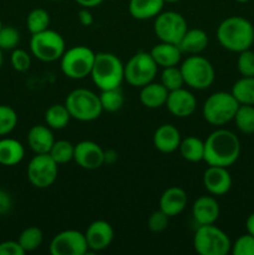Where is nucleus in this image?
I'll return each mask as SVG.
<instances>
[{
	"mask_svg": "<svg viewBox=\"0 0 254 255\" xmlns=\"http://www.w3.org/2000/svg\"><path fill=\"white\" fill-rule=\"evenodd\" d=\"M241 141L234 132L218 128L204 141V159L208 166H233L241 156Z\"/></svg>",
	"mask_w": 254,
	"mask_h": 255,
	"instance_id": "nucleus-1",
	"label": "nucleus"
},
{
	"mask_svg": "<svg viewBox=\"0 0 254 255\" xmlns=\"http://www.w3.org/2000/svg\"><path fill=\"white\" fill-rule=\"evenodd\" d=\"M217 39L223 49L242 52L254 44V26L243 16H229L217 27Z\"/></svg>",
	"mask_w": 254,
	"mask_h": 255,
	"instance_id": "nucleus-2",
	"label": "nucleus"
},
{
	"mask_svg": "<svg viewBox=\"0 0 254 255\" xmlns=\"http://www.w3.org/2000/svg\"><path fill=\"white\" fill-rule=\"evenodd\" d=\"M90 76L101 91L116 89L125 80V65L115 54L97 52Z\"/></svg>",
	"mask_w": 254,
	"mask_h": 255,
	"instance_id": "nucleus-3",
	"label": "nucleus"
},
{
	"mask_svg": "<svg viewBox=\"0 0 254 255\" xmlns=\"http://www.w3.org/2000/svg\"><path fill=\"white\" fill-rule=\"evenodd\" d=\"M65 106L71 119L81 122H91L104 112L99 95L87 89H75L67 95Z\"/></svg>",
	"mask_w": 254,
	"mask_h": 255,
	"instance_id": "nucleus-4",
	"label": "nucleus"
},
{
	"mask_svg": "<svg viewBox=\"0 0 254 255\" xmlns=\"http://www.w3.org/2000/svg\"><path fill=\"white\" fill-rule=\"evenodd\" d=\"M239 107V102L232 92L218 91L208 96L202 107L203 119L213 126H224L233 121Z\"/></svg>",
	"mask_w": 254,
	"mask_h": 255,
	"instance_id": "nucleus-5",
	"label": "nucleus"
},
{
	"mask_svg": "<svg viewBox=\"0 0 254 255\" xmlns=\"http://www.w3.org/2000/svg\"><path fill=\"white\" fill-rule=\"evenodd\" d=\"M193 247L199 255H227L231 252L232 242L221 228L214 224H206L197 228Z\"/></svg>",
	"mask_w": 254,
	"mask_h": 255,
	"instance_id": "nucleus-6",
	"label": "nucleus"
},
{
	"mask_svg": "<svg viewBox=\"0 0 254 255\" xmlns=\"http://www.w3.org/2000/svg\"><path fill=\"white\" fill-rule=\"evenodd\" d=\"M184 85L193 90H206L216 79V70L212 62L201 55H189L181 65Z\"/></svg>",
	"mask_w": 254,
	"mask_h": 255,
	"instance_id": "nucleus-7",
	"label": "nucleus"
},
{
	"mask_svg": "<svg viewBox=\"0 0 254 255\" xmlns=\"http://www.w3.org/2000/svg\"><path fill=\"white\" fill-rule=\"evenodd\" d=\"M95 54L90 47L79 45L67 49L60 59L62 74L71 80H82L90 76L95 62Z\"/></svg>",
	"mask_w": 254,
	"mask_h": 255,
	"instance_id": "nucleus-8",
	"label": "nucleus"
},
{
	"mask_svg": "<svg viewBox=\"0 0 254 255\" xmlns=\"http://www.w3.org/2000/svg\"><path fill=\"white\" fill-rule=\"evenodd\" d=\"M30 51L34 57L42 62H55L61 59L66 51V44L61 34L51 29H46L37 34H32L30 39Z\"/></svg>",
	"mask_w": 254,
	"mask_h": 255,
	"instance_id": "nucleus-9",
	"label": "nucleus"
},
{
	"mask_svg": "<svg viewBox=\"0 0 254 255\" xmlns=\"http://www.w3.org/2000/svg\"><path fill=\"white\" fill-rule=\"evenodd\" d=\"M158 66L152 59L151 54L138 51L129 57L125 65V80L133 87H143L154 80Z\"/></svg>",
	"mask_w": 254,
	"mask_h": 255,
	"instance_id": "nucleus-10",
	"label": "nucleus"
},
{
	"mask_svg": "<svg viewBox=\"0 0 254 255\" xmlns=\"http://www.w3.org/2000/svg\"><path fill=\"white\" fill-rule=\"evenodd\" d=\"M187 30L186 19L177 11H161L154 17L153 31L159 41L178 45Z\"/></svg>",
	"mask_w": 254,
	"mask_h": 255,
	"instance_id": "nucleus-11",
	"label": "nucleus"
},
{
	"mask_svg": "<svg viewBox=\"0 0 254 255\" xmlns=\"http://www.w3.org/2000/svg\"><path fill=\"white\" fill-rule=\"evenodd\" d=\"M59 173V164L52 159L49 153L35 154L26 168L27 179L39 189L49 188L55 183Z\"/></svg>",
	"mask_w": 254,
	"mask_h": 255,
	"instance_id": "nucleus-12",
	"label": "nucleus"
},
{
	"mask_svg": "<svg viewBox=\"0 0 254 255\" xmlns=\"http://www.w3.org/2000/svg\"><path fill=\"white\" fill-rule=\"evenodd\" d=\"M49 251L52 255H85L89 252L85 233L67 229L57 233L51 239Z\"/></svg>",
	"mask_w": 254,
	"mask_h": 255,
	"instance_id": "nucleus-13",
	"label": "nucleus"
},
{
	"mask_svg": "<svg viewBox=\"0 0 254 255\" xmlns=\"http://www.w3.org/2000/svg\"><path fill=\"white\" fill-rule=\"evenodd\" d=\"M74 161L87 171L100 168L105 163V151L94 141H81L75 144Z\"/></svg>",
	"mask_w": 254,
	"mask_h": 255,
	"instance_id": "nucleus-14",
	"label": "nucleus"
},
{
	"mask_svg": "<svg viewBox=\"0 0 254 255\" xmlns=\"http://www.w3.org/2000/svg\"><path fill=\"white\" fill-rule=\"evenodd\" d=\"M164 106L169 114L178 119H186L194 114L197 109V99L191 91L184 87L168 92V97Z\"/></svg>",
	"mask_w": 254,
	"mask_h": 255,
	"instance_id": "nucleus-15",
	"label": "nucleus"
},
{
	"mask_svg": "<svg viewBox=\"0 0 254 255\" xmlns=\"http://www.w3.org/2000/svg\"><path fill=\"white\" fill-rule=\"evenodd\" d=\"M85 238H86L89 251L101 252L105 251L111 246L114 241V228L111 224L106 221H95L87 227L85 232Z\"/></svg>",
	"mask_w": 254,
	"mask_h": 255,
	"instance_id": "nucleus-16",
	"label": "nucleus"
},
{
	"mask_svg": "<svg viewBox=\"0 0 254 255\" xmlns=\"http://www.w3.org/2000/svg\"><path fill=\"white\" fill-rule=\"evenodd\" d=\"M232 176L228 168L208 166L203 173V186L212 196H224L232 188Z\"/></svg>",
	"mask_w": 254,
	"mask_h": 255,
	"instance_id": "nucleus-17",
	"label": "nucleus"
},
{
	"mask_svg": "<svg viewBox=\"0 0 254 255\" xmlns=\"http://www.w3.org/2000/svg\"><path fill=\"white\" fill-rule=\"evenodd\" d=\"M221 208L213 196H202L192 206V217L198 226L214 224L219 218Z\"/></svg>",
	"mask_w": 254,
	"mask_h": 255,
	"instance_id": "nucleus-18",
	"label": "nucleus"
},
{
	"mask_svg": "<svg viewBox=\"0 0 254 255\" xmlns=\"http://www.w3.org/2000/svg\"><path fill=\"white\" fill-rule=\"evenodd\" d=\"M188 203L187 192L181 187H169L162 193L159 198V209L169 218L181 214Z\"/></svg>",
	"mask_w": 254,
	"mask_h": 255,
	"instance_id": "nucleus-19",
	"label": "nucleus"
},
{
	"mask_svg": "<svg viewBox=\"0 0 254 255\" xmlns=\"http://www.w3.org/2000/svg\"><path fill=\"white\" fill-rule=\"evenodd\" d=\"M181 133L171 124L161 125L153 133V146L161 153H173L181 144Z\"/></svg>",
	"mask_w": 254,
	"mask_h": 255,
	"instance_id": "nucleus-20",
	"label": "nucleus"
},
{
	"mask_svg": "<svg viewBox=\"0 0 254 255\" xmlns=\"http://www.w3.org/2000/svg\"><path fill=\"white\" fill-rule=\"evenodd\" d=\"M27 144L35 154L49 153L55 138L51 128L45 125H35L27 132Z\"/></svg>",
	"mask_w": 254,
	"mask_h": 255,
	"instance_id": "nucleus-21",
	"label": "nucleus"
},
{
	"mask_svg": "<svg viewBox=\"0 0 254 255\" xmlns=\"http://www.w3.org/2000/svg\"><path fill=\"white\" fill-rule=\"evenodd\" d=\"M152 59L157 64V66L169 67L177 66L182 59V51L178 45L169 44V42L161 41L159 44L154 45L149 51Z\"/></svg>",
	"mask_w": 254,
	"mask_h": 255,
	"instance_id": "nucleus-22",
	"label": "nucleus"
},
{
	"mask_svg": "<svg viewBox=\"0 0 254 255\" xmlns=\"http://www.w3.org/2000/svg\"><path fill=\"white\" fill-rule=\"evenodd\" d=\"M168 92V90L161 82L152 81L141 87L139 101L147 109H159L166 105Z\"/></svg>",
	"mask_w": 254,
	"mask_h": 255,
	"instance_id": "nucleus-23",
	"label": "nucleus"
},
{
	"mask_svg": "<svg viewBox=\"0 0 254 255\" xmlns=\"http://www.w3.org/2000/svg\"><path fill=\"white\" fill-rule=\"evenodd\" d=\"M208 35L202 29H188L178 46L182 54L198 55L207 49L208 46Z\"/></svg>",
	"mask_w": 254,
	"mask_h": 255,
	"instance_id": "nucleus-24",
	"label": "nucleus"
},
{
	"mask_svg": "<svg viewBox=\"0 0 254 255\" xmlns=\"http://www.w3.org/2000/svg\"><path fill=\"white\" fill-rule=\"evenodd\" d=\"M163 0H129L128 12L136 20L154 19L163 9Z\"/></svg>",
	"mask_w": 254,
	"mask_h": 255,
	"instance_id": "nucleus-25",
	"label": "nucleus"
},
{
	"mask_svg": "<svg viewBox=\"0 0 254 255\" xmlns=\"http://www.w3.org/2000/svg\"><path fill=\"white\" fill-rule=\"evenodd\" d=\"M25 148L17 139L0 138V164L12 167L24 159Z\"/></svg>",
	"mask_w": 254,
	"mask_h": 255,
	"instance_id": "nucleus-26",
	"label": "nucleus"
},
{
	"mask_svg": "<svg viewBox=\"0 0 254 255\" xmlns=\"http://www.w3.org/2000/svg\"><path fill=\"white\" fill-rule=\"evenodd\" d=\"M178 151L182 158L187 162H201L204 159V141L194 136H189L182 139Z\"/></svg>",
	"mask_w": 254,
	"mask_h": 255,
	"instance_id": "nucleus-27",
	"label": "nucleus"
},
{
	"mask_svg": "<svg viewBox=\"0 0 254 255\" xmlns=\"http://www.w3.org/2000/svg\"><path fill=\"white\" fill-rule=\"evenodd\" d=\"M71 116L66 106L61 104L51 105L45 112V122L51 129H64L67 127Z\"/></svg>",
	"mask_w": 254,
	"mask_h": 255,
	"instance_id": "nucleus-28",
	"label": "nucleus"
},
{
	"mask_svg": "<svg viewBox=\"0 0 254 255\" xmlns=\"http://www.w3.org/2000/svg\"><path fill=\"white\" fill-rule=\"evenodd\" d=\"M231 92L239 105H254V77L242 76L234 82Z\"/></svg>",
	"mask_w": 254,
	"mask_h": 255,
	"instance_id": "nucleus-29",
	"label": "nucleus"
},
{
	"mask_svg": "<svg viewBox=\"0 0 254 255\" xmlns=\"http://www.w3.org/2000/svg\"><path fill=\"white\" fill-rule=\"evenodd\" d=\"M233 121L242 133H254V105H239Z\"/></svg>",
	"mask_w": 254,
	"mask_h": 255,
	"instance_id": "nucleus-30",
	"label": "nucleus"
},
{
	"mask_svg": "<svg viewBox=\"0 0 254 255\" xmlns=\"http://www.w3.org/2000/svg\"><path fill=\"white\" fill-rule=\"evenodd\" d=\"M44 241V234H42L41 229L37 227H27L24 231L20 233L17 242L24 249L25 253H30L39 248Z\"/></svg>",
	"mask_w": 254,
	"mask_h": 255,
	"instance_id": "nucleus-31",
	"label": "nucleus"
},
{
	"mask_svg": "<svg viewBox=\"0 0 254 255\" xmlns=\"http://www.w3.org/2000/svg\"><path fill=\"white\" fill-rule=\"evenodd\" d=\"M50 25V15L42 7H36V9H32L29 12L26 17V26L27 30L30 31V34H37V32H41L44 30L49 29Z\"/></svg>",
	"mask_w": 254,
	"mask_h": 255,
	"instance_id": "nucleus-32",
	"label": "nucleus"
},
{
	"mask_svg": "<svg viewBox=\"0 0 254 255\" xmlns=\"http://www.w3.org/2000/svg\"><path fill=\"white\" fill-rule=\"evenodd\" d=\"M100 96V101H101V106L104 111L107 112H116L122 109L125 104V97L122 94L121 89L116 87V89L104 90L101 91Z\"/></svg>",
	"mask_w": 254,
	"mask_h": 255,
	"instance_id": "nucleus-33",
	"label": "nucleus"
},
{
	"mask_svg": "<svg viewBox=\"0 0 254 255\" xmlns=\"http://www.w3.org/2000/svg\"><path fill=\"white\" fill-rule=\"evenodd\" d=\"M75 153V144L71 142L66 141V139H59L55 141L52 144L51 149H50L49 154L52 157L57 164H65L69 163L70 161L74 159Z\"/></svg>",
	"mask_w": 254,
	"mask_h": 255,
	"instance_id": "nucleus-34",
	"label": "nucleus"
},
{
	"mask_svg": "<svg viewBox=\"0 0 254 255\" xmlns=\"http://www.w3.org/2000/svg\"><path fill=\"white\" fill-rule=\"evenodd\" d=\"M161 84L166 87L168 91L181 89L184 86L183 75L179 67L169 66L164 67L161 74Z\"/></svg>",
	"mask_w": 254,
	"mask_h": 255,
	"instance_id": "nucleus-35",
	"label": "nucleus"
},
{
	"mask_svg": "<svg viewBox=\"0 0 254 255\" xmlns=\"http://www.w3.org/2000/svg\"><path fill=\"white\" fill-rule=\"evenodd\" d=\"M17 125V114L12 107L0 105V137L6 136Z\"/></svg>",
	"mask_w": 254,
	"mask_h": 255,
	"instance_id": "nucleus-36",
	"label": "nucleus"
},
{
	"mask_svg": "<svg viewBox=\"0 0 254 255\" xmlns=\"http://www.w3.org/2000/svg\"><path fill=\"white\" fill-rule=\"evenodd\" d=\"M237 69L244 77H254V51L251 49L239 52L237 59Z\"/></svg>",
	"mask_w": 254,
	"mask_h": 255,
	"instance_id": "nucleus-37",
	"label": "nucleus"
},
{
	"mask_svg": "<svg viewBox=\"0 0 254 255\" xmlns=\"http://www.w3.org/2000/svg\"><path fill=\"white\" fill-rule=\"evenodd\" d=\"M20 41V34L15 27L2 26L0 30V49L14 50Z\"/></svg>",
	"mask_w": 254,
	"mask_h": 255,
	"instance_id": "nucleus-38",
	"label": "nucleus"
},
{
	"mask_svg": "<svg viewBox=\"0 0 254 255\" xmlns=\"http://www.w3.org/2000/svg\"><path fill=\"white\" fill-rule=\"evenodd\" d=\"M231 252L233 255H254V237L249 233L241 236L232 244Z\"/></svg>",
	"mask_w": 254,
	"mask_h": 255,
	"instance_id": "nucleus-39",
	"label": "nucleus"
},
{
	"mask_svg": "<svg viewBox=\"0 0 254 255\" xmlns=\"http://www.w3.org/2000/svg\"><path fill=\"white\" fill-rule=\"evenodd\" d=\"M10 62L15 71L25 72L31 66V56L22 49H14L10 56Z\"/></svg>",
	"mask_w": 254,
	"mask_h": 255,
	"instance_id": "nucleus-40",
	"label": "nucleus"
},
{
	"mask_svg": "<svg viewBox=\"0 0 254 255\" xmlns=\"http://www.w3.org/2000/svg\"><path fill=\"white\" fill-rule=\"evenodd\" d=\"M169 223V217L167 216L164 212H162L161 209L153 212V213L149 216L148 221H147V226L148 229L153 233H161L164 229H167Z\"/></svg>",
	"mask_w": 254,
	"mask_h": 255,
	"instance_id": "nucleus-41",
	"label": "nucleus"
},
{
	"mask_svg": "<svg viewBox=\"0 0 254 255\" xmlns=\"http://www.w3.org/2000/svg\"><path fill=\"white\" fill-rule=\"evenodd\" d=\"M25 252L15 241H5L0 243V255H24Z\"/></svg>",
	"mask_w": 254,
	"mask_h": 255,
	"instance_id": "nucleus-42",
	"label": "nucleus"
},
{
	"mask_svg": "<svg viewBox=\"0 0 254 255\" xmlns=\"http://www.w3.org/2000/svg\"><path fill=\"white\" fill-rule=\"evenodd\" d=\"M12 207V199L9 192L0 189V216L9 213Z\"/></svg>",
	"mask_w": 254,
	"mask_h": 255,
	"instance_id": "nucleus-43",
	"label": "nucleus"
},
{
	"mask_svg": "<svg viewBox=\"0 0 254 255\" xmlns=\"http://www.w3.org/2000/svg\"><path fill=\"white\" fill-rule=\"evenodd\" d=\"M77 17H79V21L82 26H91L94 24V16L87 7H82L77 14Z\"/></svg>",
	"mask_w": 254,
	"mask_h": 255,
	"instance_id": "nucleus-44",
	"label": "nucleus"
},
{
	"mask_svg": "<svg viewBox=\"0 0 254 255\" xmlns=\"http://www.w3.org/2000/svg\"><path fill=\"white\" fill-rule=\"evenodd\" d=\"M77 4L81 7H87V9H92V7L99 6L100 4H102L104 0H75Z\"/></svg>",
	"mask_w": 254,
	"mask_h": 255,
	"instance_id": "nucleus-45",
	"label": "nucleus"
},
{
	"mask_svg": "<svg viewBox=\"0 0 254 255\" xmlns=\"http://www.w3.org/2000/svg\"><path fill=\"white\" fill-rule=\"evenodd\" d=\"M246 228H247V233L252 234V236L254 237V213L249 214V217L247 218Z\"/></svg>",
	"mask_w": 254,
	"mask_h": 255,
	"instance_id": "nucleus-46",
	"label": "nucleus"
},
{
	"mask_svg": "<svg viewBox=\"0 0 254 255\" xmlns=\"http://www.w3.org/2000/svg\"><path fill=\"white\" fill-rule=\"evenodd\" d=\"M2 66V50L0 49V70H1Z\"/></svg>",
	"mask_w": 254,
	"mask_h": 255,
	"instance_id": "nucleus-47",
	"label": "nucleus"
},
{
	"mask_svg": "<svg viewBox=\"0 0 254 255\" xmlns=\"http://www.w3.org/2000/svg\"><path fill=\"white\" fill-rule=\"evenodd\" d=\"M164 2H177V1H179V0H163Z\"/></svg>",
	"mask_w": 254,
	"mask_h": 255,
	"instance_id": "nucleus-48",
	"label": "nucleus"
},
{
	"mask_svg": "<svg viewBox=\"0 0 254 255\" xmlns=\"http://www.w3.org/2000/svg\"><path fill=\"white\" fill-rule=\"evenodd\" d=\"M236 1L242 2V4H243V2H248V1H251V0H236Z\"/></svg>",
	"mask_w": 254,
	"mask_h": 255,
	"instance_id": "nucleus-49",
	"label": "nucleus"
},
{
	"mask_svg": "<svg viewBox=\"0 0 254 255\" xmlns=\"http://www.w3.org/2000/svg\"><path fill=\"white\" fill-rule=\"evenodd\" d=\"M47 1H61V0H47Z\"/></svg>",
	"mask_w": 254,
	"mask_h": 255,
	"instance_id": "nucleus-50",
	"label": "nucleus"
},
{
	"mask_svg": "<svg viewBox=\"0 0 254 255\" xmlns=\"http://www.w3.org/2000/svg\"><path fill=\"white\" fill-rule=\"evenodd\" d=\"M1 27H2V22H1V20H0V30H1Z\"/></svg>",
	"mask_w": 254,
	"mask_h": 255,
	"instance_id": "nucleus-51",
	"label": "nucleus"
}]
</instances>
